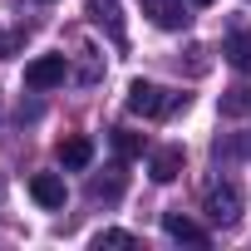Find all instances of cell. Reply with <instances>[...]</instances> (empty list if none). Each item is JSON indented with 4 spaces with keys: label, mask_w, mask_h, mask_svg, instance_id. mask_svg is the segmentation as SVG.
Here are the masks:
<instances>
[{
    "label": "cell",
    "mask_w": 251,
    "mask_h": 251,
    "mask_svg": "<svg viewBox=\"0 0 251 251\" xmlns=\"http://www.w3.org/2000/svg\"><path fill=\"white\" fill-rule=\"evenodd\" d=\"M45 5H50V0H45Z\"/></svg>",
    "instance_id": "obj_17"
},
{
    "label": "cell",
    "mask_w": 251,
    "mask_h": 251,
    "mask_svg": "<svg viewBox=\"0 0 251 251\" xmlns=\"http://www.w3.org/2000/svg\"><path fill=\"white\" fill-rule=\"evenodd\" d=\"M64 79H69V59H64V54H40V59L25 64V89H35V94L59 89Z\"/></svg>",
    "instance_id": "obj_3"
},
{
    "label": "cell",
    "mask_w": 251,
    "mask_h": 251,
    "mask_svg": "<svg viewBox=\"0 0 251 251\" xmlns=\"http://www.w3.org/2000/svg\"><path fill=\"white\" fill-rule=\"evenodd\" d=\"M128 108H133L138 118H168V113L187 108V94L163 89V84H148V79H133V84H128Z\"/></svg>",
    "instance_id": "obj_1"
},
{
    "label": "cell",
    "mask_w": 251,
    "mask_h": 251,
    "mask_svg": "<svg viewBox=\"0 0 251 251\" xmlns=\"http://www.w3.org/2000/svg\"><path fill=\"white\" fill-rule=\"evenodd\" d=\"M222 54H226V64H231V69H241V74H251V30H246V25H236V30L226 35V45H222Z\"/></svg>",
    "instance_id": "obj_7"
},
{
    "label": "cell",
    "mask_w": 251,
    "mask_h": 251,
    "mask_svg": "<svg viewBox=\"0 0 251 251\" xmlns=\"http://www.w3.org/2000/svg\"><path fill=\"white\" fill-rule=\"evenodd\" d=\"M113 153H118V158H138V153H143V138H138L133 128H113Z\"/></svg>",
    "instance_id": "obj_12"
},
{
    "label": "cell",
    "mask_w": 251,
    "mask_h": 251,
    "mask_svg": "<svg viewBox=\"0 0 251 251\" xmlns=\"http://www.w3.org/2000/svg\"><path fill=\"white\" fill-rule=\"evenodd\" d=\"M143 15L158 25V30H182L187 25V10H182V0H138Z\"/></svg>",
    "instance_id": "obj_4"
},
{
    "label": "cell",
    "mask_w": 251,
    "mask_h": 251,
    "mask_svg": "<svg viewBox=\"0 0 251 251\" xmlns=\"http://www.w3.org/2000/svg\"><path fill=\"white\" fill-rule=\"evenodd\" d=\"M54 153H59V163H64V168H89V163H94V143H89L84 133L59 138V148H54Z\"/></svg>",
    "instance_id": "obj_9"
},
{
    "label": "cell",
    "mask_w": 251,
    "mask_h": 251,
    "mask_svg": "<svg viewBox=\"0 0 251 251\" xmlns=\"http://www.w3.org/2000/svg\"><path fill=\"white\" fill-rule=\"evenodd\" d=\"M94 241H99V246H138V236H133V231H99Z\"/></svg>",
    "instance_id": "obj_14"
},
{
    "label": "cell",
    "mask_w": 251,
    "mask_h": 251,
    "mask_svg": "<svg viewBox=\"0 0 251 251\" xmlns=\"http://www.w3.org/2000/svg\"><path fill=\"white\" fill-rule=\"evenodd\" d=\"M89 15H94L99 25H108L113 45H123V20H118V5H113V0H89Z\"/></svg>",
    "instance_id": "obj_11"
},
{
    "label": "cell",
    "mask_w": 251,
    "mask_h": 251,
    "mask_svg": "<svg viewBox=\"0 0 251 251\" xmlns=\"http://www.w3.org/2000/svg\"><path fill=\"white\" fill-rule=\"evenodd\" d=\"M123 187H128V177H123V168H108L103 177H89V202H118Z\"/></svg>",
    "instance_id": "obj_8"
},
{
    "label": "cell",
    "mask_w": 251,
    "mask_h": 251,
    "mask_svg": "<svg viewBox=\"0 0 251 251\" xmlns=\"http://www.w3.org/2000/svg\"><path fill=\"white\" fill-rule=\"evenodd\" d=\"M222 113H226V118H241V113H251V89H231V94L222 99Z\"/></svg>",
    "instance_id": "obj_13"
},
{
    "label": "cell",
    "mask_w": 251,
    "mask_h": 251,
    "mask_svg": "<svg viewBox=\"0 0 251 251\" xmlns=\"http://www.w3.org/2000/svg\"><path fill=\"white\" fill-rule=\"evenodd\" d=\"M163 231H168L173 241H187V246H207V231H202L192 217H182V212H163Z\"/></svg>",
    "instance_id": "obj_6"
},
{
    "label": "cell",
    "mask_w": 251,
    "mask_h": 251,
    "mask_svg": "<svg viewBox=\"0 0 251 251\" xmlns=\"http://www.w3.org/2000/svg\"><path fill=\"white\" fill-rule=\"evenodd\" d=\"M202 212H207L212 226H236V217H241V187L236 182H212Z\"/></svg>",
    "instance_id": "obj_2"
},
{
    "label": "cell",
    "mask_w": 251,
    "mask_h": 251,
    "mask_svg": "<svg viewBox=\"0 0 251 251\" xmlns=\"http://www.w3.org/2000/svg\"><path fill=\"white\" fill-rule=\"evenodd\" d=\"M30 197H35L40 207H64V182H59L54 173H35V177H30Z\"/></svg>",
    "instance_id": "obj_10"
},
{
    "label": "cell",
    "mask_w": 251,
    "mask_h": 251,
    "mask_svg": "<svg viewBox=\"0 0 251 251\" xmlns=\"http://www.w3.org/2000/svg\"><path fill=\"white\" fill-rule=\"evenodd\" d=\"M0 59H5V40H0Z\"/></svg>",
    "instance_id": "obj_16"
},
{
    "label": "cell",
    "mask_w": 251,
    "mask_h": 251,
    "mask_svg": "<svg viewBox=\"0 0 251 251\" xmlns=\"http://www.w3.org/2000/svg\"><path fill=\"white\" fill-rule=\"evenodd\" d=\"M182 163H187V153H182L177 143H168V148H158V153H153L148 173H153V182H173V177L182 173Z\"/></svg>",
    "instance_id": "obj_5"
},
{
    "label": "cell",
    "mask_w": 251,
    "mask_h": 251,
    "mask_svg": "<svg viewBox=\"0 0 251 251\" xmlns=\"http://www.w3.org/2000/svg\"><path fill=\"white\" fill-rule=\"evenodd\" d=\"M192 5H212V0H192Z\"/></svg>",
    "instance_id": "obj_15"
}]
</instances>
